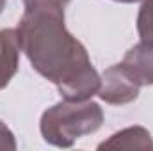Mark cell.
Wrapping results in <instances>:
<instances>
[{
  "mask_svg": "<svg viewBox=\"0 0 153 151\" xmlns=\"http://www.w3.org/2000/svg\"><path fill=\"white\" fill-rule=\"evenodd\" d=\"M5 4H7V0H0V14H2V11L5 9Z\"/></svg>",
  "mask_w": 153,
  "mask_h": 151,
  "instance_id": "cell-11",
  "label": "cell"
},
{
  "mask_svg": "<svg viewBox=\"0 0 153 151\" xmlns=\"http://www.w3.org/2000/svg\"><path fill=\"white\" fill-rule=\"evenodd\" d=\"M102 124L103 110L98 103L91 100H62L43 112L39 130L48 144L57 148H71L84 135L98 132Z\"/></svg>",
  "mask_w": 153,
  "mask_h": 151,
  "instance_id": "cell-2",
  "label": "cell"
},
{
  "mask_svg": "<svg viewBox=\"0 0 153 151\" xmlns=\"http://www.w3.org/2000/svg\"><path fill=\"white\" fill-rule=\"evenodd\" d=\"M139 91L141 85L128 75V71L119 62L103 71L98 96L109 105H128L139 98Z\"/></svg>",
  "mask_w": 153,
  "mask_h": 151,
  "instance_id": "cell-3",
  "label": "cell"
},
{
  "mask_svg": "<svg viewBox=\"0 0 153 151\" xmlns=\"http://www.w3.org/2000/svg\"><path fill=\"white\" fill-rule=\"evenodd\" d=\"M20 43L16 29H0V91L9 85L20 66Z\"/></svg>",
  "mask_w": 153,
  "mask_h": 151,
  "instance_id": "cell-5",
  "label": "cell"
},
{
  "mask_svg": "<svg viewBox=\"0 0 153 151\" xmlns=\"http://www.w3.org/2000/svg\"><path fill=\"white\" fill-rule=\"evenodd\" d=\"M121 66L141 87L153 85V41L141 39V43L134 44L125 53Z\"/></svg>",
  "mask_w": 153,
  "mask_h": 151,
  "instance_id": "cell-4",
  "label": "cell"
},
{
  "mask_svg": "<svg viewBox=\"0 0 153 151\" xmlns=\"http://www.w3.org/2000/svg\"><path fill=\"white\" fill-rule=\"evenodd\" d=\"M98 150H153L152 133L143 126H128L102 142Z\"/></svg>",
  "mask_w": 153,
  "mask_h": 151,
  "instance_id": "cell-6",
  "label": "cell"
},
{
  "mask_svg": "<svg viewBox=\"0 0 153 151\" xmlns=\"http://www.w3.org/2000/svg\"><path fill=\"white\" fill-rule=\"evenodd\" d=\"M16 150V141L13 132L5 126V123L0 121V151H14Z\"/></svg>",
  "mask_w": 153,
  "mask_h": 151,
  "instance_id": "cell-9",
  "label": "cell"
},
{
  "mask_svg": "<svg viewBox=\"0 0 153 151\" xmlns=\"http://www.w3.org/2000/svg\"><path fill=\"white\" fill-rule=\"evenodd\" d=\"M16 36L32 68L52 82L64 100L84 101L98 94L102 76L85 46L66 29L64 11L25 9Z\"/></svg>",
  "mask_w": 153,
  "mask_h": 151,
  "instance_id": "cell-1",
  "label": "cell"
},
{
  "mask_svg": "<svg viewBox=\"0 0 153 151\" xmlns=\"http://www.w3.org/2000/svg\"><path fill=\"white\" fill-rule=\"evenodd\" d=\"M137 14V32L143 41H153V0H141Z\"/></svg>",
  "mask_w": 153,
  "mask_h": 151,
  "instance_id": "cell-7",
  "label": "cell"
},
{
  "mask_svg": "<svg viewBox=\"0 0 153 151\" xmlns=\"http://www.w3.org/2000/svg\"><path fill=\"white\" fill-rule=\"evenodd\" d=\"M71 0H23L25 9H53V11H64V7Z\"/></svg>",
  "mask_w": 153,
  "mask_h": 151,
  "instance_id": "cell-8",
  "label": "cell"
},
{
  "mask_svg": "<svg viewBox=\"0 0 153 151\" xmlns=\"http://www.w3.org/2000/svg\"><path fill=\"white\" fill-rule=\"evenodd\" d=\"M114 2H121V4H134V2H141V0H114Z\"/></svg>",
  "mask_w": 153,
  "mask_h": 151,
  "instance_id": "cell-10",
  "label": "cell"
}]
</instances>
